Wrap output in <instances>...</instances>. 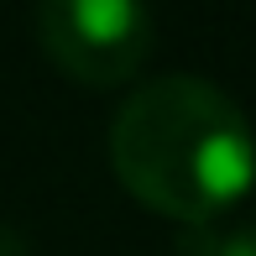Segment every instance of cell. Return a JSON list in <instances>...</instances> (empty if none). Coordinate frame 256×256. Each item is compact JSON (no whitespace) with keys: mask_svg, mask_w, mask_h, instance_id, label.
Wrapping results in <instances>:
<instances>
[{"mask_svg":"<svg viewBox=\"0 0 256 256\" xmlns=\"http://www.w3.org/2000/svg\"><path fill=\"white\" fill-rule=\"evenodd\" d=\"M183 256H256V225H240L230 236H214L209 225H188Z\"/></svg>","mask_w":256,"mask_h":256,"instance_id":"3","label":"cell"},{"mask_svg":"<svg viewBox=\"0 0 256 256\" xmlns=\"http://www.w3.org/2000/svg\"><path fill=\"white\" fill-rule=\"evenodd\" d=\"M110 168L146 209L209 225L256 178V136L240 104L199 74L136 84L110 120Z\"/></svg>","mask_w":256,"mask_h":256,"instance_id":"1","label":"cell"},{"mask_svg":"<svg viewBox=\"0 0 256 256\" xmlns=\"http://www.w3.org/2000/svg\"><path fill=\"white\" fill-rule=\"evenodd\" d=\"M0 256H32L26 236H21V230H10V225H0Z\"/></svg>","mask_w":256,"mask_h":256,"instance_id":"4","label":"cell"},{"mask_svg":"<svg viewBox=\"0 0 256 256\" xmlns=\"http://www.w3.org/2000/svg\"><path fill=\"white\" fill-rule=\"evenodd\" d=\"M37 37L78 84H120L152 52L146 0H37Z\"/></svg>","mask_w":256,"mask_h":256,"instance_id":"2","label":"cell"}]
</instances>
